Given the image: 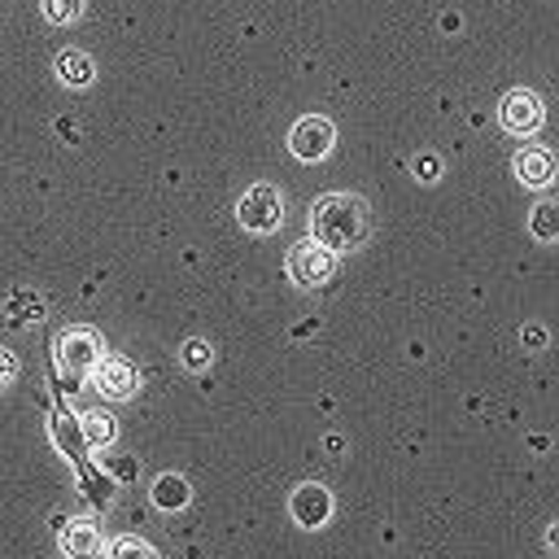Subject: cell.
I'll return each instance as SVG.
<instances>
[{
  "mask_svg": "<svg viewBox=\"0 0 559 559\" xmlns=\"http://www.w3.org/2000/svg\"><path fill=\"white\" fill-rule=\"evenodd\" d=\"M105 542H100V528L92 520H70L61 528V555L66 559H100Z\"/></svg>",
  "mask_w": 559,
  "mask_h": 559,
  "instance_id": "cell-10",
  "label": "cell"
},
{
  "mask_svg": "<svg viewBox=\"0 0 559 559\" xmlns=\"http://www.w3.org/2000/svg\"><path fill=\"white\" fill-rule=\"evenodd\" d=\"M332 144H336V127H332V118H323V114H306V118H297L293 131H288V153H293L297 162H323V157L332 153Z\"/></svg>",
  "mask_w": 559,
  "mask_h": 559,
  "instance_id": "cell-5",
  "label": "cell"
},
{
  "mask_svg": "<svg viewBox=\"0 0 559 559\" xmlns=\"http://www.w3.org/2000/svg\"><path fill=\"white\" fill-rule=\"evenodd\" d=\"M153 502L162 507V511H179V507H188V480L183 476H157L153 480Z\"/></svg>",
  "mask_w": 559,
  "mask_h": 559,
  "instance_id": "cell-12",
  "label": "cell"
},
{
  "mask_svg": "<svg viewBox=\"0 0 559 559\" xmlns=\"http://www.w3.org/2000/svg\"><path fill=\"white\" fill-rule=\"evenodd\" d=\"M371 231V214H367V201L354 197V192H323L314 197L310 205V236L319 245H328L332 253L336 249H358Z\"/></svg>",
  "mask_w": 559,
  "mask_h": 559,
  "instance_id": "cell-1",
  "label": "cell"
},
{
  "mask_svg": "<svg viewBox=\"0 0 559 559\" xmlns=\"http://www.w3.org/2000/svg\"><path fill=\"white\" fill-rule=\"evenodd\" d=\"M39 13L52 26H70V22L83 17V0H39Z\"/></svg>",
  "mask_w": 559,
  "mask_h": 559,
  "instance_id": "cell-16",
  "label": "cell"
},
{
  "mask_svg": "<svg viewBox=\"0 0 559 559\" xmlns=\"http://www.w3.org/2000/svg\"><path fill=\"white\" fill-rule=\"evenodd\" d=\"M109 559H157V550L148 542H140V537H118L109 546Z\"/></svg>",
  "mask_w": 559,
  "mask_h": 559,
  "instance_id": "cell-17",
  "label": "cell"
},
{
  "mask_svg": "<svg viewBox=\"0 0 559 559\" xmlns=\"http://www.w3.org/2000/svg\"><path fill=\"white\" fill-rule=\"evenodd\" d=\"M13 376H17V358H13L9 349H0V389H9Z\"/></svg>",
  "mask_w": 559,
  "mask_h": 559,
  "instance_id": "cell-19",
  "label": "cell"
},
{
  "mask_svg": "<svg viewBox=\"0 0 559 559\" xmlns=\"http://www.w3.org/2000/svg\"><path fill=\"white\" fill-rule=\"evenodd\" d=\"M236 218L245 231H258V236H271L280 223H284V192L275 183H249L236 201Z\"/></svg>",
  "mask_w": 559,
  "mask_h": 559,
  "instance_id": "cell-2",
  "label": "cell"
},
{
  "mask_svg": "<svg viewBox=\"0 0 559 559\" xmlns=\"http://www.w3.org/2000/svg\"><path fill=\"white\" fill-rule=\"evenodd\" d=\"M179 358H183V367H188V371H205V367H210V358H214V349H210L205 341H197V336H192V341H183V354H179Z\"/></svg>",
  "mask_w": 559,
  "mask_h": 559,
  "instance_id": "cell-18",
  "label": "cell"
},
{
  "mask_svg": "<svg viewBox=\"0 0 559 559\" xmlns=\"http://www.w3.org/2000/svg\"><path fill=\"white\" fill-rule=\"evenodd\" d=\"M415 170H419V175H437V157H424V162H415Z\"/></svg>",
  "mask_w": 559,
  "mask_h": 559,
  "instance_id": "cell-20",
  "label": "cell"
},
{
  "mask_svg": "<svg viewBox=\"0 0 559 559\" xmlns=\"http://www.w3.org/2000/svg\"><path fill=\"white\" fill-rule=\"evenodd\" d=\"M288 511H293V520L301 528H319L332 515V493L323 485H297L293 498H288Z\"/></svg>",
  "mask_w": 559,
  "mask_h": 559,
  "instance_id": "cell-8",
  "label": "cell"
},
{
  "mask_svg": "<svg viewBox=\"0 0 559 559\" xmlns=\"http://www.w3.org/2000/svg\"><path fill=\"white\" fill-rule=\"evenodd\" d=\"M542 118H546V105H542V96H537L533 87H511V92L498 100V127H502L507 135H515V140L533 135V131L542 127Z\"/></svg>",
  "mask_w": 559,
  "mask_h": 559,
  "instance_id": "cell-4",
  "label": "cell"
},
{
  "mask_svg": "<svg viewBox=\"0 0 559 559\" xmlns=\"http://www.w3.org/2000/svg\"><path fill=\"white\" fill-rule=\"evenodd\" d=\"M4 314H9V323H13V328H22V323H31V319H39V314H44V301H39L31 288H17V293H9Z\"/></svg>",
  "mask_w": 559,
  "mask_h": 559,
  "instance_id": "cell-13",
  "label": "cell"
},
{
  "mask_svg": "<svg viewBox=\"0 0 559 559\" xmlns=\"http://www.w3.org/2000/svg\"><path fill=\"white\" fill-rule=\"evenodd\" d=\"M52 74H57V83H66V87H92L96 61H92L83 48H61V52L52 57Z\"/></svg>",
  "mask_w": 559,
  "mask_h": 559,
  "instance_id": "cell-11",
  "label": "cell"
},
{
  "mask_svg": "<svg viewBox=\"0 0 559 559\" xmlns=\"http://www.w3.org/2000/svg\"><path fill=\"white\" fill-rule=\"evenodd\" d=\"M511 166H515V179L524 188H546L555 179V153L550 148H537V144H524Z\"/></svg>",
  "mask_w": 559,
  "mask_h": 559,
  "instance_id": "cell-9",
  "label": "cell"
},
{
  "mask_svg": "<svg viewBox=\"0 0 559 559\" xmlns=\"http://www.w3.org/2000/svg\"><path fill=\"white\" fill-rule=\"evenodd\" d=\"M528 231H533L542 245H550V240L559 236V210H555L550 201H537L533 214H528Z\"/></svg>",
  "mask_w": 559,
  "mask_h": 559,
  "instance_id": "cell-14",
  "label": "cell"
},
{
  "mask_svg": "<svg viewBox=\"0 0 559 559\" xmlns=\"http://www.w3.org/2000/svg\"><path fill=\"white\" fill-rule=\"evenodd\" d=\"M100 354H105V341H100L96 328L74 323V328H66V332L57 336V362H61L66 371H92V362H96Z\"/></svg>",
  "mask_w": 559,
  "mask_h": 559,
  "instance_id": "cell-6",
  "label": "cell"
},
{
  "mask_svg": "<svg viewBox=\"0 0 559 559\" xmlns=\"http://www.w3.org/2000/svg\"><path fill=\"white\" fill-rule=\"evenodd\" d=\"M92 389L105 393V397H131L140 389V371L127 362V358H114V354H100L92 362Z\"/></svg>",
  "mask_w": 559,
  "mask_h": 559,
  "instance_id": "cell-7",
  "label": "cell"
},
{
  "mask_svg": "<svg viewBox=\"0 0 559 559\" xmlns=\"http://www.w3.org/2000/svg\"><path fill=\"white\" fill-rule=\"evenodd\" d=\"M288 280L293 284H301V288H319V284H328L332 280V271H336V253L328 249V245H319L314 236H306V240H297L293 249H288Z\"/></svg>",
  "mask_w": 559,
  "mask_h": 559,
  "instance_id": "cell-3",
  "label": "cell"
},
{
  "mask_svg": "<svg viewBox=\"0 0 559 559\" xmlns=\"http://www.w3.org/2000/svg\"><path fill=\"white\" fill-rule=\"evenodd\" d=\"M114 432H118V428H114V419H109L105 411H87V415H83V437H87V445L100 450V445L114 441Z\"/></svg>",
  "mask_w": 559,
  "mask_h": 559,
  "instance_id": "cell-15",
  "label": "cell"
}]
</instances>
